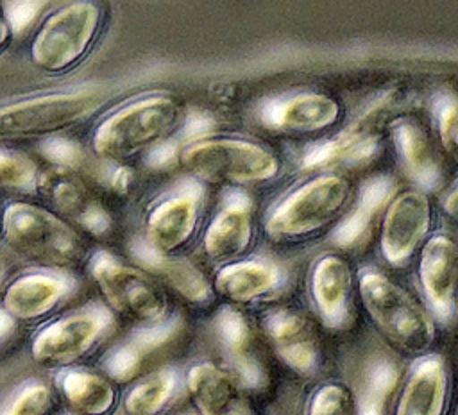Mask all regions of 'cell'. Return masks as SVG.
<instances>
[{
  "mask_svg": "<svg viewBox=\"0 0 458 415\" xmlns=\"http://www.w3.org/2000/svg\"><path fill=\"white\" fill-rule=\"evenodd\" d=\"M0 233L27 261L66 272L88 263V243L79 229L55 209L14 200L2 209Z\"/></svg>",
  "mask_w": 458,
  "mask_h": 415,
  "instance_id": "1",
  "label": "cell"
},
{
  "mask_svg": "<svg viewBox=\"0 0 458 415\" xmlns=\"http://www.w3.org/2000/svg\"><path fill=\"white\" fill-rule=\"evenodd\" d=\"M181 106L170 95H147L107 114L93 131V152L113 163L150 152L177 129Z\"/></svg>",
  "mask_w": 458,
  "mask_h": 415,
  "instance_id": "2",
  "label": "cell"
},
{
  "mask_svg": "<svg viewBox=\"0 0 458 415\" xmlns=\"http://www.w3.org/2000/svg\"><path fill=\"white\" fill-rule=\"evenodd\" d=\"M104 11L97 0H72L52 11L30 41L32 64L50 75L75 68L97 43Z\"/></svg>",
  "mask_w": 458,
  "mask_h": 415,
  "instance_id": "3",
  "label": "cell"
},
{
  "mask_svg": "<svg viewBox=\"0 0 458 415\" xmlns=\"http://www.w3.org/2000/svg\"><path fill=\"white\" fill-rule=\"evenodd\" d=\"M88 272L111 311L145 327L163 322L168 299L147 270L113 252L98 250L89 256Z\"/></svg>",
  "mask_w": 458,
  "mask_h": 415,
  "instance_id": "4",
  "label": "cell"
},
{
  "mask_svg": "<svg viewBox=\"0 0 458 415\" xmlns=\"http://www.w3.org/2000/svg\"><path fill=\"white\" fill-rule=\"evenodd\" d=\"M358 284L365 309L394 345L406 352H422L431 345L435 327L429 317L401 286L374 270L361 272Z\"/></svg>",
  "mask_w": 458,
  "mask_h": 415,
  "instance_id": "5",
  "label": "cell"
},
{
  "mask_svg": "<svg viewBox=\"0 0 458 415\" xmlns=\"http://www.w3.org/2000/svg\"><path fill=\"white\" fill-rule=\"evenodd\" d=\"M351 199V186L340 175H320L284 197L267 216L265 229L272 240L311 234L333 222Z\"/></svg>",
  "mask_w": 458,
  "mask_h": 415,
  "instance_id": "6",
  "label": "cell"
},
{
  "mask_svg": "<svg viewBox=\"0 0 458 415\" xmlns=\"http://www.w3.org/2000/svg\"><path fill=\"white\" fill-rule=\"evenodd\" d=\"M98 102L93 91H68L0 106V141L55 136L88 118Z\"/></svg>",
  "mask_w": 458,
  "mask_h": 415,
  "instance_id": "7",
  "label": "cell"
},
{
  "mask_svg": "<svg viewBox=\"0 0 458 415\" xmlns=\"http://www.w3.org/2000/svg\"><path fill=\"white\" fill-rule=\"evenodd\" d=\"M181 163L204 181L258 182L272 179L279 170L276 156L267 148L234 138L193 141L182 148Z\"/></svg>",
  "mask_w": 458,
  "mask_h": 415,
  "instance_id": "8",
  "label": "cell"
},
{
  "mask_svg": "<svg viewBox=\"0 0 458 415\" xmlns=\"http://www.w3.org/2000/svg\"><path fill=\"white\" fill-rule=\"evenodd\" d=\"M113 326L104 306L82 308L43 326L30 343V358L43 368H66L89 354Z\"/></svg>",
  "mask_w": 458,
  "mask_h": 415,
  "instance_id": "9",
  "label": "cell"
},
{
  "mask_svg": "<svg viewBox=\"0 0 458 415\" xmlns=\"http://www.w3.org/2000/svg\"><path fill=\"white\" fill-rule=\"evenodd\" d=\"M36 190L61 216L84 233L102 238L113 231L114 220L98 190L73 166L54 165L36 179Z\"/></svg>",
  "mask_w": 458,
  "mask_h": 415,
  "instance_id": "10",
  "label": "cell"
},
{
  "mask_svg": "<svg viewBox=\"0 0 458 415\" xmlns=\"http://www.w3.org/2000/svg\"><path fill=\"white\" fill-rule=\"evenodd\" d=\"M202 195V186L188 181L159 199L145 220V243L159 254L179 250L197 227Z\"/></svg>",
  "mask_w": 458,
  "mask_h": 415,
  "instance_id": "11",
  "label": "cell"
},
{
  "mask_svg": "<svg viewBox=\"0 0 458 415\" xmlns=\"http://www.w3.org/2000/svg\"><path fill=\"white\" fill-rule=\"evenodd\" d=\"M386 102V98L379 100L338 136L313 147L304 156L302 165L306 168H318L331 165H360L369 161L379 148Z\"/></svg>",
  "mask_w": 458,
  "mask_h": 415,
  "instance_id": "12",
  "label": "cell"
},
{
  "mask_svg": "<svg viewBox=\"0 0 458 415\" xmlns=\"http://www.w3.org/2000/svg\"><path fill=\"white\" fill-rule=\"evenodd\" d=\"M258 116L259 122L272 131L313 132L338 120L340 104L326 93L301 91L265 100Z\"/></svg>",
  "mask_w": 458,
  "mask_h": 415,
  "instance_id": "13",
  "label": "cell"
},
{
  "mask_svg": "<svg viewBox=\"0 0 458 415\" xmlns=\"http://www.w3.org/2000/svg\"><path fill=\"white\" fill-rule=\"evenodd\" d=\"M431 222V206L422 191H404L388 208L383 231L381 252L395 267L406 263L415 252Z\"/></svg>",
  "mask_w": 458,
  "mask_h": 415,
  "instance_id": "14",
  "label": "cell"
},
{
  "mask_svg": "<svg viewBox=\"0 0 458 415\" xmlns=\"http://www.w3.org/2000/svg\"><path fill=\"white\" fill-rule=\"evenodd\" d=\"M419 274L433 313L451 322L458 309V245L449 236H433L422 250Z\"/></svg>",
  "mask_w": 458,
  "mask_h": 415,
  "instance_id": "15",
  "label": "cell"
},
{
  "mask_svg": "<svg viewBox=\"0 0 458 415\" xmlns=\"http://www.w3.org/2000/svg\"><path fill=\"white\" fill-rule=\"evenodd\" d=\"M70 290V279L57 270L23 274L4 290L2 308L14 320L34 322L55 309Z\"/></svg>",
  "mask_w": 458,
  "mask_h": 415,
  "instance_id": "16",
  "label": "cell"
},
{
  "mask_svg": "<svg viewBox=\"0 0 458 415\" xmlns=\"http://www.w3.org/2000/svg\"><path fill=\"white\" fill-rule=\"evenodd\" d=\"M351 281L349 265L335 254H327L313 265L310 277L311 299L326 326L340 327L349 320Z\"/></svg>",
  "mask_w": 458,
  "mask_h": 415,
  "instance_id": "17",
  "label": "cell"
},
{
  "mask_svg": "<svg viewBox=\"0 0 458 415\" xmlns=\"http://www.w3.org/2000/svg\"><path fill=\"white\" fill-rule=\"evenodd\" d=\"M252 200L243 191H229L216 216L211 220L204 249L213 259H229L242 254L250 243Z\"/></svg>",
  "mask_w": 458,
  "mask_h": 415,
  "instance_id": "18",
  "label": "cell"
},
{
  "mask_svg": "<svg viewBox=\"0 0 458 415\" xmlns=\"http://www.w3.org/2000/svg\"><path fill=\"white\" fill-rule=\"evenodd\" d=\"M265 327L277 354L301 374H311L318 365V342L310 322L295 311H272Z\"/></svg>",
  "mask_w": 458,
  "mask_h": 415,
  "instance_id": "19",
  "label": "cell"
},
{
  "mask_svg": "<svg viewBox=\"0 0 458 415\" xmlns=\"http://www.w3.org/2000/svg\"><path fill=\"white\" fill-rule=\"evenodd\" d=\"M215 327L224 354L240 383L247 388H261L267 383V376L256 354L252 331L245 317L233 308H220L215 318Z\"/></svg>",
  "mask_w": 458,
  "mask_h": 415,
  "instance_id": "20",
  "label": "cell"
},
{
  "mask_svg": "<svg viewBox=\"0 0 458 415\" xmlns=\"http://www.w3.org/2000/svg\"><path fill=\"white\" fill-rule=\"evenodd\" d=\"M447 399V370L440 356L422 358L411 370L397 404L399 415H438Z\"/></svg>",
  "mask_w": 458,
  "mask_h": 415,
  "instance_id": "21",
  "label": "cell"
},
{
  "mask_svg": "<svg viewBox=\"0 0 458 415\" xmlns=\"http://www.w3.org/2000/svg\"><path fill=\"white\" fill-rule=\"evenodd\" d=\"M394 141L410 179L422 190H437L442 168L424 127L415 120H399L394 125Z\"/></svg>",
  "mask_w": 458,
  "mask_h": 415,
  "instance_id": "22",
  "label": "cell"
},
{
  "mask_svg": "<svg viewBox=\"0 0 458 415\" xmlns=\"http://www.w3.org/2000/svg\"><path fill=\"white\" fill-rule=\"evenodd\" d=\"M186 388L195 408L204 415L234 411L238 406L236 379L215 363L193 365L186 374Z\"/></svg>",
  "mask_w": 458,
  "mask_h": 415,
  "instance_id": "23",
  "label": "cell"
},
{
  "mask_svg": "<svg viewBox=\"0 0 458 415\" xmlns=\"http://www.w3.org/2000/svg\"><path fill=\"white\" fill-rule=\"evenodd\" d=\"M59 392L75 413H107L116 402L113 381L100 372L73 367L59 376Z\"/></svg>",
  "mask_w": 458,
  "mask_h": 415,
  "instance_id": "24",
  "label": "cell"
},
{
  "mask_svg": "<svg viewBox=\"0 0 458 415\" xmlns=\"http://www.w3.org/2000/svg\"><path fill=\"white\" fill-rule=\"evenodd\" d=\"M281 281V270L277 265L263 259H250L227 265L215 279L216 290L236 301L249 302L274 290Z\"/></svg>",
  "mask_w": 458,
  "mask_h": 415,
  "instance_id": "25",
  "label": "cell"
},
{
  "mask_svg": "<svg viewBox=\"0 0 458 415\" xmlns=\"http://www.w3.org/2000/svg\"><path fill=\"white\" fill-rule=\"evenodd\" d=\"M138 259L157 277L165 279L175 292L193 302H204L209 299V284L204 274L186 259L172 258L170 254H159L152 250L147 243L138 247Z\"/></svg>",
  "mask_w": 458,
  "mask_h": 415,
  "instance_id": "26",
  "label": "cell"
},
{
  "mask_svg": "<svg viewBox=\"0 0 458 415\" xmlns=\"http://www.w3.org/2000/svg\"><path fill=\"white\" fill-rule=\"evenodd\" d=\"M395 190V182L390 177L369 179L363 188L354 211L335 229L333 243L338 247H352L360 243L370 229L376 213L386 204Z\"/></svg>",
  "mask_w": 458,
  "mask_h": 415,
  "instance_id": "27",
  "label": "cell"
},
{
  "mask_svg": "<svg viewBox=\"0 0 458 415\" xmlns=\"http://www.w3.org/2000/svg\"><path fill=\"white\" fill-rule=\"evenodd\" d=\"M177 386V374L174 368H161L140 383H136L125 395L123 406L131 415H154L174 395Z\"/></svg>",
  "mask_w": 458,
  "mask_h": 415,
  "instance_id": "28",
  "label": "cell"
},
{
  "mask_svg": "<svg viewBox=\"0 0 458 415\" xmlns=\"http://www.w3.org/2000/svg\"><path fill=\"white\" fill-rule=\"evenodd\" d=\"M399 379V370L388 358H374L363 370V381L360 385L358 410L360 413L377 415L394 392Z\"/></svg>",
  "mask_w": 458,
  "mask_h": 415,
  "instance_id": "29",
  "label": "cell"
},
{
  "mask_svg": "<svg viewBox=\"0 0 458 415\" xmlns=\"http://www.w3.org/2000/svg\"><path fill=\"white\" fill-rule=\"evenodd\" d=\"M435 116L440 143L458 163V97L449 91L438 93L435 98Z\"/></svg>",
  "mask_w": 458,
  "mask_h": 415,
  "instance_id": "30",
  "label": "cell"
},
{
  "mask_svg": "<svg viewBox=\"0 0 458 415\" xmlns=\"http://www.w3.org/2000/svg\"><path fill=\"white\" fill-rule=\"evenodd\" d=\"M38 165L23 152L0 148V186L2 188H27L36 184Z\"/></svg>",
  "mask_w": 458,
  "mask_h": 415,
  "instance_id": "31",
  "label": "cell"
},
{
  "mask_svg": "<svg viewBox=\"0 0 458 415\" xmlns=\"http://www.w3.org/2000/svg\"><path fill=\"white\" fill-rule=\"evenodd\" d=\"M54 408V395L43 383L25 385L13 402L7 406L5 413L11 415H43Z\"/></svg>",
  "mask_w": 458,
  "mask_h": 415,
  "instance_id": "32",
  "label": "cell"
},
{
  "mask_svg": "<svg viewBox=\"0 0 458 415\" xmlns=\"http://www.w3.org/2000/svg\"><path fill=\"white\" fill-rule=\"evenodd\" d=\"M351 395L340 385H326L315 392L310 402V413L313 415H340L351 411Z\"/></svg>",
  "mask_w": 458,
  "mask_h": 415,
  "instance_id": "33",
  "label": "cell"
},
{
  "mask_svg": "<svg viewBox=\"0 0 458 415\" xmlns=\"http://www.w3.org/2000/svg\"><path fill=\"white\" fill-rule=\"evenodd\" d=\"M50 2L52 0H5L4 4L13 32H21Z\"/></svg>",
  "mask_w": 458,
  "mask_h": 415,
  "instance_id": "34",
  "label": "cell"
},
{
  "mask_svg": "<svg viewBox=\"0 0 458 415\" xmlns=\"http://www.w3.org/2000/svg\"><path fill=\"white\" fill-rule=\"evenodd\" d=\"M13 34L14 32H13V27H11L7 11H5V4H4V0H0V52L7 48V45L13 39Z\"/></svg>",
  "mask_w": 458,
  "mask_h": 415,
  "instance_id": "35",
  "label": "cell"
},
{
  "mask_svg": "<svg viewBox=\"0 0 458 415\" xmlns=\"http://www.w3.org/2000/svg\"><path fill=\"white\" fill-rule=\"evenodd\" d=\"M129 184H131V170L127 166L116 168V172L113 174V181H111L113 190L123 195L129 190Z\"/></svg>",
  "mask_w": 458,
  "mask_h": 415,
  "instance_id": "36",
  "label": "cell"
},
{
  "mask_svg": "<svg viewBox=\"0 0 458 415\" xmlns=\"http://www.w3.org/2000/svg\"><path fill=\"white\" fill-rule=\"evenodd\" d=\"M444 208L451 216L458 218V186L447 195V199L444 200Z\"/></svg>",
  "mask_w": 458,
  "mask_h": 415,
  "instance_id": "37",
  "label": "cell"
},
{
  "mask_svg": "<svg viewBox=\"0 0 458 415\" xmlns=\"http://www.w3.org/2000/svg\"><path fill=\"white\" fill-rule=\"evenodd\" d=\"M13 324H14V318L2 308L0 309V340L9 335V331L13 329Z\"/></svg>",
  "mask_w": 458,
  "mask_h": 415,
  "instance_id": "38",
  "label": "cell"
},
{
  "mask_svg": "<svg viewBox=\"0 0 458 415\" xmlns=\"http://www.w3.org/2000/svg\"><path fill=\"white\" fill-rule=\"evenodd\" d=\"M0 224H2V208H0Z\"/></svg>",
  "mask_w": 458,
  "mask_h": 415,
  "instance_id": "39",
  "label": "cell"
}]
</instances>
